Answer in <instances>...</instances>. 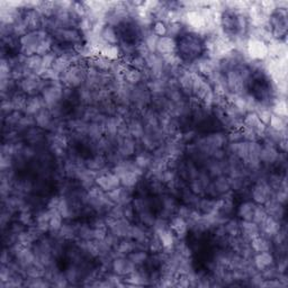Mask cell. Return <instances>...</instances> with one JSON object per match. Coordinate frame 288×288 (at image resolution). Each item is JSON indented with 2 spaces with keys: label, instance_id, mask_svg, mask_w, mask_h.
Masks as SVG:
<instances>
[{
  "label": "cell",
  "instance_id": "7a4b0ae2",
  "mask_svg": "<svg viewBox=\"0 0 288 288\" xmlns=\"http://www.w3.org/2000/svg\"><path fill=\"white\" fill-rule=\"evenodd\" d=\"M50 35L51 34L48 31H45V29H39V31L28 32L27 34H25L24 36H22L20 39V53L24 56H31L36 54L37 48H39L41 42Z\"/></svg>",
  "mask_w": 288,
  "mask_h": 288
},
{
  "label": "cell",
  "instance_id": "f907efd6",
  "mask_svg": "<svg viewBox=\"0 0 288 288\" xmlns=\"http://www.w3.org/2000/svg\"><path fill=\"white\" fill-rule=\"evenodd\" d=\"M192 211H194V208L186 205V204H183V205H178L177 210H176V215L179 216V217H181V218L186 219V221H188V219L191 218Z\"/></svg>",
  "mask_w": 288,
  "mask_h": 288
},
{
  "label": "cell",
  "instance_id": "f1b7e54d",
  "mask_svg": "<svg viewBox=\"0 0 288 288\" xmlns=\"http://www.w3.org/2000/svg\"><path fill=\"white\" fill-rule=\"evenodd\" d=\"M123 78L124 80L127 83H130L131 86H138L140 83H142V81H144L143 72L133 69V68L131 67H127L126 69H125V71L123 72Z\"/></svg>",
  "mask_w": 288,
  "mask_h": 288
},
{
  "label": "cell",
  "instance_id": "d6986e66",
  "mask_svg": "<svg viewBox=\"0 0 288 288\" xmlns=\"http://www.w3.org/2000/svg\"><path fill=\"white\" fill-rule=\"evenodd\" d=\"M252 263L258 270L263 271L264 269L270 267L275 264V257L270 251L258 252L253 256Z\"/></svg>",
  "mask_w": 288,
  "mask_h": 288
},
{
  "label": "cell",
  "instance_id": "d4e9b609",
  "mask_svg": "<svg viewBox=\"0 0 288 288\" xmlns=\"http://www.w3.org/2000/svg\"><path fill=\"white\" fill-rule=\"evenodd\" d=\"M100 39L106 44L109 45H119L120 36L117 33L116 27H113L111 25H105L100 32Z\"/></svg>",
  "mask_w": 288,
  "mask_h": 288
},
{
  "label": "cell",
  "instance_id": "e575fe53",
  "mask_svg": "<svg viewBox=\"0 0 288 288\" xmlns=\"http://www.w3.org/2000/svg\"><path fill=\"white\" fill-rule=\"evenodd\" d=\"M60 238L66 241H71L77 239V230H75V223L64 222L61 229L59 231Z\"/></svg>",
  "mask_w": 288,
  "mask_h": 288
},
{
  "label": "cell",
  "instance_id": "e0dca14e",
  "mask_svg": "<svg viewBox=\"0 0 288 288\" xmlns=\"http://www.w3.org/2000/svg\"><path fill=\"white\" fill-rule=\"evenodd\" d=\"M268 58L279 60L286 58V43L282 40H271L267 43Z\"/></svg>",
  "mask_w": 288,
  "mask_h": 288
},
{
  "label": "cell",
  "instance_id": "ee69618b",
  "mask_svg": "<svg viewBox=\"0 0 288 288\" xmlns=\"http://www.w3.org/2000/svg\"><path fill=\"white\" fill-rule=\"evenodd\" d=\"M64 275H66L68 282L74 283L81 277V270L80 268L75 266V264H71V266L67 269L66 272H64Z\"/></svg>",
  "mask_w": 288,
  "mask_h": 288
},
{
  "label": "cell",
  "instance_id": "4fadbf2b",
  "mask_svg": "<svg viewBox=\"0 0 288 288\" xmlns=\"http://www.w3.org/2000/svg\"><path fill=\"white\" fill-rule=\"evenodd\" d=\"M169 227L170 230L172 231V233L175 234L177 239H180V240H185V238L187 237L188 234V223L186 219L179 217V216L175 215L173 217L170 218L169 221Z\"/></svg>",
  "mask_w": 288,
  "mask_h": 288
},
{
  "label": "cell",
  "instance_id": "b9f144b4",
  "mask_svg": "<svg viewBox=\"0 0 288 288\" xmlns=\"http://www.w3.org/2000/svg\"><path fill=\"white\" fill-rule=\"evenodd\" d=\"M147 251H150L151 253H159L164 251V245H162L157 233L153 232L152 236L150 237L149 242H147Z\"/></svg>",
  "mask_w": 288,
  "mask_h": 288
},
{
  "label": "cell",
  "instance_id": "8fae6325",
  "mask_svg": "<svg viewBox=\"0 0 288 288\" xmlns=\"http://www.w3.org/2000/svg\"><path fill=\"white\" fill-rule=\"evenodd\" d=\"M115 149L124 159H130L138 153V141L133 138L120 139Z\"/></svg>",
  "mask_w": 288,
  "mask_h": 288
},
{
  "label": "cell",
  "instance_id": "7bdbcfd3",
  "mask_svg": "<svg viewBox=\"0 0 288 288\" xmlns=\"http://www.w3.org/2000/svg\"><path fill=\"white\" fill-rule=\"evenodd\" d=\"M268 126L272 128V130L282 132L284 130H287V124H286V119H283V117H279L277 115H274L272 114L271 119L269 120Z\"/></svg>",
  "mask_w": 288,
  "mask_h": 288
},
{
  "label": "cell",
  "instance_id": "11a10c76",
  "mask_svg": "<svg viewBox=\"0 0 288 288\" xmlns=\"http://www.w3.org/2000/svg\"><path fill=\"white\" fill-rule=\"evenodd\" d=\"M109 230L107 229V226L96 227V229H94V240H97V241L104 240Z\"/></svg>",
  "mask_w": 288,
  "mask_h": 288
},
{
  "label": "cell",
  "instance_id": "74e56055",
  "mask_svg": "<svg viewBox=\"0 0 288 288\" xmlns=\"http://www.w3.org/2000/svg\"><path fill=\"white\" fill-rule=\"evenodd\" d=\"M271 113L274 115H277L279 117H283V119H286L287 117V101L285 98L283 99H276L271 105Z\"/></svg>",
  "mask_w": 288,
  "mask_h": 288
},
{
  "label": "cell",
  "instance_id": "8992f818",
  "mask_svg": "<svg viewBox=\"0 0 288 288\" xmlns=\"http://www.w3.org/2000/svg\"><path fill=\"white\" fill-rule=\"evenodd\" d=\"M245 53L252 61H264L268 58L267 43L260 40L249 39Z\"/></svg>",
  "mask_w": 288,
  "mask_h": 288
},
{
  "label": "cell",
  "instance_id": "d6a6232c",
  "mask_svg": "<svg viewBox=\"0 0 288 288\" xmlns=\"http://www.w3.org/2000/svg\"><path fill=\"white\" fill-rule=\"evenodd\" d=\"M27 99H28L27 95H26L25 93H23L21 89L16 90V92L11 95V97H10V101H11V104H13L14 111L22 112V113L24 112L26 103H27Z\"/></svg>",
  "mask_w": 288,
  "mask_h": 288
},
{
  "label": "cell",
  "instance_id": "ffe728a7",
  "mask_svg": "<svg viewBox=\"0 0 288 288\" xmlns=\"http://www.w3.org/2000/svg\"><path fill=\"white\" fill-rule=\"evenodd\" d=\"M218 207V198H212V197H200L198 203L195 207L199 213L203 215L212 214L214 212H217Z\"/></svg>",
  "mask_w": 288,
  "mask_h": 288
},
{
  "label": "cell",
  "instance_id": "7402d4cb",
  "mask_svg": "<svg viewBox=\"0 0 288 288\" xmlns=\"http://www.w3.org/2000/svg\"><path fill=\"white\" fill-rule=\"evenodd\" d=\"M260 234L259 225L252 221H240V236L247 241H251L253 238Z\"/></svg>",
  "mask_w": 288,
  "mask_h": 288
},
{
  "label": "cell",
  "instance_id": "f5cc1de1",
  "mask_svg": "<svg viewBox=\"0 0 288 288\" xmlns=\"http://www.w3.org/2000/svg\"><path fill=\"white\" fill-rule=\"evenodd\" d=\"M61 200H62V196L60 194L51 196L47 203V208L50 211H59Z\"/></svg>",
  "mask_w": 288,
  "mask_h": 288
},
{
  "label": "cell",
  "instance_id": "83f0119b",
  "mask_svg": "<svg viewBox=\"0 0 288 288\" xmlns=\"http://www.w3.org/2000/svg\"><path fill=\"white\" fill-rule=\"evenodd\" d=\"M35 122H36V126L42 128V130H47L48 131V128H50V125L52 123V120L54 117L50 112V109L48 108H43L42 111H40L39 113L36 114L35 116Z\"/></svg>",
  "mask_w": 288,
  "mask_h": 288
},
{
  "label": "cell",
  "instance_id": "5bb4252c",
  "mask_svg": "<svg viewBox=\"0 0 288 288\" xmlns=\"http://www.w3.org/2000/svg\"><path fill=\"white\" fill-rule=\"evenodd\" d=\"M242 127H247V128H251V130H255L258 133V135H259V138L261 139L264 130H266L267 125H264L263 122H261L255 112H250L243 116V126Z\"/></svg>",
  "mask_w": 288,
  "mask_h": 288
},
{
  "label": "cell",
  "instance_id": "bcb514c9",
  "mask_svg": "<svg viewBox=\"0 0 288 288\" xmlns=\"http://www.w3.org/2000/svg\"><path fill=\"white\" fill-rule=\"evenodd\" d=\"M268 217V214L266 210H264V205H256V210L255 213H253V217H252V222H255L257 225H260L264 219Z\"/></svg>",
  "mask_w": 288,
  "mask_h": 288
},
{
  "label": "cell",
  "instance_id": "2e32d148",
  "mask_svg": "<svg viewBox=\"0 0 288 288\" xmlns=\"http://www.w3.org/2000/svg\"><path fill=\"white\" fill-rule=\"evenodd\" d=\"M168 79L169 78H158V79H151L146 81L145 86L152 97L157 96H165L167 88H168Z\"/></svg>",
  "mask_w": 288,
  "mask_h": 288
},
{
  "label": "cell",
  "instance_id": "1f68e13d",
  "mask_svg": "<svg viewBox=\"0 0 288 288\" xmlns=\"http://www.w3.org/2000/svg\"><path fill=\"white\" fill-rule=\"evenodd\" d=\"M157 234L159 239H160L162 245H164V250H166V251L173 250V245H175L177 238L175 237V234L172 233V231L170 230V227L162 230L160 232H157Z\"/></svg>",
  "mask_w": 288,
  "mask_h": 288
},
{
  "label": "cell",
  "instance_id": "ba28073f",
  "mask_svg": "<svg viewBox=\"0 0 288 288\" xmlns=\"http://www.w3.org/2000/svg\"><path fill=\"white\" fill-rule=\"evenodd\" d=\"M95 185H97L98 187L103 189L105 192H108L113 191V189L120 187V177H117L111 170V171L101 173V175L97 176Z\"/></svg>",
  "mask_w": 288,
  "mask_h": 288
},
{
  "label": "cell",
  "instance_id": "4316f807",
  "mask_svg": "<svg viewBox=\"0 0 288 288\" xmlns=\"http://www.w3.org/2000/svg\"><path fill=\"white\" fill-rule=\"evenodd\" d=\"M127 126H128V131H130V134L132 138L136 141H139L140 139L142 138L145 133V130H144V124L141 120L140 117H134V119H131L130 120H127Z\"/></svg>",
  "mask_w": 288,
  "mask_h": 288
},
{
  "label": "cell",
  "instance_id": "3957f363",
  "mask_svg": "<svg viewBox=\"0 0 288 288\" xmlns=\"http://www.w3.org/2000/svg\"><path fill=\"white\" fill-rule=\"evenodd\" d=\"M64 88L66 87L60 80L48 82V85L41 93V96L43 97L47 108L51 109L62 103Z\"/></svg>",
  "mask_w": 288,
  "mask_h": 288
},
{
  "label": "cell",
  "instance_id": "5b68a950",
  "mask_svg": "<svg viewBox=\"0 0 288 288\" xmlns=\"http://www.w3.org/2000/svg\"><path fill=\"white\" fill-rule=\"evenodd\" d=\"M52 37L55 42H59V43L79 45L82 44L83 34L78 28L74 27L60 28L52 34Z\"/></svg>",
  "mask_w": 288,
  "mask_h": 288
},
{
  "label": "cell",
  "instance_id": "277c9868",
  "mask_svg": "<svg viewBox=\"0 0 288 288\" xmlns=\"http://www.w3.org/2000/svg\"><path fill=\"white\" fill-rule=\"evenodd\" d=\"M252 202L257 205H264L269 199L274 196V191L267 181V177H260L255 181V185L251 187Z\"/></svg>",
  "mask_w": 288,
  "mask_h": 288
},
{
  "label": "cell",
  "instance_id": "8d00e7d4",
  "mask_svg": "<svg viewBox=\"0 0 288 288\" xmlns=\"http://www.w3.org/2000/svg\"><path fill=\"white\" fill-rule=\"evenodd\" d=\"M128 260L131 261L132 264H135L136 267H143L144 264L146 263L149 255H147V251H143V250H134L132 251L130 255L127 256Z\"/></svg>",
  "mask_w": 288,
  "mask_h": 288
},
{
  "label": "cell",
  "instance_id": "60d3db41",
  "mask_svg": "<svg viewBox=\"0 0 288 288\" xmlns=\"http://www.w3.org/2000/svg\"><path fill=\"white\" fill-rule=\"evenodd\" d=\"M136 216H138L140 224H142L145 227H149V229H152V226L155 222V218H157L152 212H151V210L143 211L141 212V213L136 214Z\"/></svg>",
  "mask_w": 288,
  "mask_h": 288
},
{
  "label": "cell",
  "instance_id": "f546056e",
  "mask_svg": "<svg viewBox=\"0 0 288 288\" xmlns=\"http://www.w3.org/2000/svg\"><path fill=\"white\" fill-rule=\"evenodd\" d=\"M152 159H153L152 153L149 152V151H145V150L138 151V153L134 155V162L140 169L143 170L144 172H145L146 170L150 168L151 162H152Z\"/></svg>",
  "mask_w": 288,
  "mask_h": 288
},
{
  "label": "cell",
  "instance_id": "484cf974",
  "mask_svg": "<svg viewBox=\"0 0 288 288\" xmlns=\"http://www.w3.org/2000/svg\"><path fill=\"white\" fill-rule=\"evenodd\" d=\"M250 245H251V248L256 253L270 251L272 248V241L270 239L259 234V236L253 238L252 240L250 241Z\"/></svg>",
  "mask_w": 288,
  "mask_h": 288
},
{
  "label": "cell",
  "instance_id": "44dd1931",
  "mask_svg": "<svg viewBox=\"0 0 288 288\" xmlns=\"http://www.w3.org/2000/svg\"><path fill=\"white\" fill-rule=\"evenodd\" d=\"M23 134H24L22 135L23 139L32 146L39 145V144H42L47 141V136L44 134V130H42V128L37 126L29 128V130H27Z\"/></svg>",
  "mask_w": 288,
  "mask_h": 288
},
{
  "label": "cell",
  "instance_id": "d590c367",
  "mask_svg": "<svg viewBox=\"0 0 288 288\" xmlns=\"http://www.w3.org/2000/svg\"><path fill=\"white\" fill-rule=\"evenodd\" d=\"M87 138L92 141H97L101 136H104V127L101 124L90 122L88 123V127H87Z\"/></svg>",
  "mask_w": 288,
  "mask_h": 288
},
{
  "label": "cell",
  "instance_id": "cb8c5ba5",
  "mask_svg": "<svg viewBox=\"0 0 288 288\" xmlns=\"http://www.w3.org/2000/svg\"><path fill=\"white\" fill-rule=\"evenodd\" d=\"M85 166L95 172L100 171L107 165V159L104 154H95L93 157L85 159Z\"/></svg>",
  "mask_w": 288,
  "mask_h": 288
},
{
  "label": "cell",
  "instance_id": "52a82bcc",
  "mask_svg": "<svg viewBox=\"0 0 288 288\" xmlns=\"http://www.w3.org/2000/svg\"><path fill=\"white\" fill-rule=\"evenodd\" d=\"M261 145H263V147H261L259 155L261 165L267 167L275 165L276 162H277L280 154L279 150L277 149V145H276L274 142L269 141V140H264Z\"/></svg>",
  "mask_w": 288,
  "mask_h": 288
},
{
  "label": "cell",
  "instance_id": "9a60e30c",
  "mask_svg": "<svg viewBox=\"0 0 288 288\" xmlns=\"http://www.w3.org/2000/svg\"><path fill=\"white\" fill-rule=\"evenodd\" d=\"M284 206L285 205L280 204L274 196L264 205L267 214L279 222H282V219L285 217V207Z\"/></svg>",
  "mask_w": 288,
  "mask_h": 288
},
{
  "label": "cell",
  "instance_id": "c3c4849f",
  "mask_svg": "<svg viewBox=\"0 0 288 288\" xmlns=\"http://www.w3.org/2000/svg\"><path fill=\"white\" fill-rule=\"evenodd\" d=\"M128 67L133 68V69H136V70H140V71L145 70L146 69L145 59H144L143 56H141V55L136 54L130 60V62H128Z\"/></svg>",
  "mask_w": 288,
  "mask_h": 288
},
{
  "label": "cell",
  "instance_id": "f6af8a7d",
  "mask_svg": "<svg viewBox=\"0 0 288 288\" xmlns=\"http://www.w3.org/2000/svg\"><path fill=\"white\" fill-rule=\"evenodd\" d=\"M0 80H3V79H11V67L8 62V59L7 58H1V61H0Z\"/></svg>",
  "mask_w": 288,
  "mask_h": 288
},
{
  "label": "cell",
  "instance_id": "ac0fdd59",
  "mask_svg": "<svg viewBox=\"0 0 288 288\" xmlns=\"http://www.w3.org/2000/svg\"><path fill=\"white\" fill-rule=\"evenodd\" d=\"M43 108H47V105H45V101L43 97L41 95H36V96H28L27 103H26L24 113L25 115H31L35 116L37 113L42 111Z\"/></svg>",
  "mask_w": 288,
  "mask_h": 288
},
{
  "label": "cell",
  "instance_id": "836d02e7",
  "mask_svg": "<svg viewBox=\"0 0 288 288\" xmlns=\"http://www.w3.org/2000/svg\"><path fill=\"white\" fill-rule=\"evenodd\" d=\"M142 176H140L139 173H136L134 171H127L125 172L124 175L120 178V186H123L125 188H131V189H135L136 186L140 183L141 180Z\"/></svg>",
  "mask_w": 288,
  "mask_h": 288
},
{
  "label": "cell",
  "instance_id": "f35d334b",
  "mask_svg": "<svg viewBox=\"0 0 288 288\" xmlns=\"http://www.w3.org/2000/svg\"><path fill=\"white\" fill-rule=\"evenodd\" d=\"M64 223L63 216L60 214L59 211H52V216L50 219V231L48 233H59Z\"/></svg>",
  "mask_w": 288,
  "mask_h": 288
},
{
  "label": "cell",
  "instance_id": "603a6c76",
  "mask_svg": "<svg viewBox=\"0 0 288 288\" xmlns=\"http://www.w3.org/2000/svg\"><path fill=\"white\" fill-rule=\"evenodd\" d=\"M256 205L257 204L253 203L252 200H243V202L238 206V216L242 221H252Z\"/></svg>",
  "mask_w": 288,
  "mask_h": 288
},
{
  "label": "cell",
  "instance_id": "681fc988",
  "mask_svg": "<svg viewBox=\"0 0 288 288\" xmlns=\"http://www.w3.org/2000/svg\"><path fill=\"white\" fill-rule=\"evenodd\" d=\"M151 31H152L154 35H157L158 37L166 36L167 35V24L164 22L155 21V22H153L152 26H151Z\"/></svg>",
  "mask_w": 288,
  "mask_h": 288
},
{
  "label": "cell",
  "instance_id": "4dcf8cb0",
  "mask_svg": "<svg viewBox=\"0 0 288 288\" xmlns=\"http://www.w3.org/2000/svg\"><path fill=\"white\" fill-rule=\"evenodd\" d=\"M25 67L27 68V70L31 72V73H35L40 75L43 73V69H42V56L34 54L31 56H26L24 61Z\"/></svg>",
  "mask_w": 288,
  "mask_h": 288
},
{
  "label": "cell",
  "instance_id": "7dc6e473",
  "mask_svg": "<svg viewBox=\"0 0 288 288\" xmlns=\"http://www.w3.org/2000/svg\"><path fill=\"white\" fill-rule=\"evenodd\" d=\"M55 59L56 54L54 52H50L42 56V69H43V72L52 69L53 66H54Z\"/></svg>",
  "mask_w": 288,
  "mask_h": 288
},
{
  "label": "cell",
  "instance_id": "9c48e42d",
  "mask_svg": "<svg viewBox=\"0 0 288 288\" xmlns=\"http://www.w3.org/2000/svg\"><path fill=\"white\" fill-rule=\"evenodd\" d=\"M136 268L138 267L132 264L127 257H117L113 260L112 264V271L120 277H125V276L132 274L136 270Z\"/></svg>",
  "mask_w": 288,
  "mask_h": 288
},
{
  "label": "cell",
  "instance_id": "ab89813d",
  "mask_svg": "<svg viewBox=\"0 0 288 288\" xmlns=\"http://www.w3.org/2000/svg\"><path fill=\"white\" fill-rule=\"evenodd\" d=\"M223 225H224L227 237L234 238L240 236V221H238L237 218H229Z\"/></svg>",
  "mask_w": 288,
  "mask_h": 288
},
{
  "label": "cell",
  "instance_id": "6da1fadb",
  "mask_svg": "<svg viewBox=\"0 0 288 288\" xmlns=\"http://www.w3.org/2000/svg\"><path fill=\"white\" fill-rule=\"evenodd\" d=\"M87 62V61H86ZM87 70H88V64L85 62L73 64L63 74H61L60 81L64 87L70 89H78L85 85L87 78Z\"/></svg>",
  "mask_w": 288,
  "mask_h": 288
},
{
  "label": "cell",
  "instance_id": "7c38bea8",
  "mask_svg": "<svg viewBox=\"0 0 288 288\" xmlns=\"http://www.w3.org/2000/svg\"><path fill=\"white\" fill-rule=\"evenodd\" d=\"M259 229L261 236L272 240V238L279 232L280 229H282V222H279L277 219H275L274 217L268 215V217L259 225Z\"/></svg>",
  "mask_w": 288,
  "mask_h": 288
},
{
  "label": "cell",
  "instance_id": "30bf717a",
  "mask_svg": "<svg viewBox=\"0 0 288 288\" xmlns=\"http://www.w3.org/2000/svg\"><path fill=\"white\" fill-rule=\"evenodd\" d=\"M155 53H158L162 58L175 54V53H177V41L168 35L159 37Z\"/></svg>",
  "mask_w": 288,
  "mask_h": 288
},
{
  "label": "cell",
  "instance_id": "db71d44e",
  "mask_svg": "<svg viewBox=\"0 0 288 288\" xmlns=\"http://www.w3.org/2000/svg\"><path fill=\"white\" fill-rule=\"evenodd\" d=\"M135 215H136V212H135L134 207H133V205H132V204H128V205L123 206L124 218H126L127 221H130V222H133L135 219Z\"/></svg>",
  "mask_w": 288,
  "mask_h": 288
},
{
  "label": "cell",
  "instance_id": "816d5d0a",
  "mask_svg": "<svg viewBox=\"0 0 288 288\" xmlns=\"http://www.w3.org/2000/svg\"><path fill=\"white\" fill-rule=\"evenodd\" d=\"M14 166H15V160L13 157L1 154V158H0V170H1V171H6V170L13 169Z\"/></svg>",
  "mask_w": 288,
  "mask_h": 288
}]
</instances>
